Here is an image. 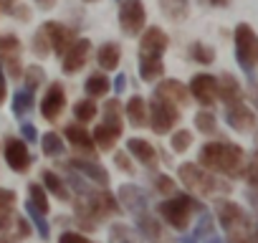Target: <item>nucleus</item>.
Returning a JSON list of instances; mask_svg holds the SVG:
<instances>
[{
	"instance_id": "obj_1",
	"label": "nucleus",
	"mask_w": 258,
	"mask_h": 243,
	"mask_svg": "<svg viewBox=\"0 0 258 243\" xmlns=\"http://www.w3.org/2000/svg\"><path fill=\"white\" fill-rule=\"evenodd\" d=\"M198 160H200V165L208 167L210 172L235 180V177H243L248 155H245V150H243L240 145H235V142L213 140V142H205V145L200 147Z\"/></svg>"
},
{
	"instance_id": "obj_2",
	"label": "nucleus",
	"mask_w": 258,
	"mask_h": 243,
	"mask_svg": "<svg viewBox=\"0 0 258 243\" xmlns=\"http://www.w3.org/2000/svg\"><path fill=\"white\" fill-rule=\"evenodd\" d=\"M74 203V215L79 228L84 230H96L106 218H114L121 213V205L116 200V195H111L106 188L104 190H89L84 195L71 198Z\"/></svg>"
},
{
	"instance_id": "obj_3",
	"label": "nucleus",
	"mask_w": 258,
	"mask_h": 243,
	"mask_svg": "<svg viewBox=\"0 0 258 243\" xmlns=\"http://www.w3.org/2000/svg\"><path fill=\"white\" fill-rule=\"evenodd\" d=\"M177 177H180V183L195 198H220V195H228L233 190L228 180H220V175L210 172L200 162H185V165H180L177 167Z\"/></svg>"
},
{
	"instance_id": "obj_4",
	"label": "nucleus",
	"mask_w": 258,
	"mask_h": 243,
	"mask_svg": "<svg viewBox=\"0 0 258 243\" xmlns=\"http://www.w3.org/2000/svg\"><path fill=\"white\" fill-rule=\"evenodd\" d=\"M203 210H205L203 200L195 198L192 193H172V195H167L165 200H160V205H157V215H160L170 228H175V230H180V233L187 230L190 223H192V218L200 215Z\"/></svg>"
},
{
	"instance_id": "obj_5",
	"label": "nucleus",
	"mask_w": 258,
	"mask_h": 243,
	"mask_svg": "<svg viewBox=\"0 0 258 243\" xmlns=\"http://www.w3.org/2000/svg\"><path fill=\"white\" fill-rule=\"evenodd\" d=\"M233 46L238 66L245 71L248 79H253V71L258 66V33L248 23H238L233 31Z\"/></svg>"
},
{
	"instance_id": "obj_6",
	"label": "nucleus",
	"mask_w": 258,
	"mask_h": 243,
	"mask_svg": "<svg viewBox=\"0 0 258 243\" xmlns=\"http://www.w3.org/2000/svg\"><path fill=\"white\" fill-rule=\"evenodd\" d=\"M180 122V106L162 99V96H155L147 106V125L155 135H170Z\"/></svg>"
},
{
	"instance_id": "obj_7",
	"label": "nucleus",
	"mask_w": 258,
	"mask_h": 243,
	"mask_svg": "<svg viewBox=\"0 0 258 243\" xmlns=\"http://www.w3.org/2000/svg\"><path fill=\"white\" fill-rule=\"evenodd\" d=\"M119 28L126 36H140L147 28V8L145 0H121L119 3Z\"/></svg>"
},
{
	"instance_id": "obj_8",
	"label": "nucleus",
	"mask_w": 258,
	"mask_h": 243,
	"mask_svg": "<svg viewBox=\"0 0 258 243\" xmlns=\"http://www.w3.org/2000/svg\"><path fill=\"white\" fill-rule=\"evenodd\" d=\"M225 122H228L230 130H235L240 135H248V132H253L258 127V116L245 104V99L233 101V104H225Z\"/></svg>"
},
{
	"instance_id": "obj_9",
	"label": "nucleus",
	"mask_w": 258,
	"mask_h": 243,
	"mask_svg": "<svg viewBox=\"0 0 258 243\" xmlns=\"http://www.w3.org/2000/svg\"><path fill=\"white\" fill-rule=\"evenodd\" d=\"M3 155H6V162H8V167H11L13 172H21V175H23V172H28L31 165H33V155H31L28 142H26L23 137H8Z\"/></svg>"
},
{
	"instance_id": "obj_10",
	"label": "nucleus",
	"mask_w": 258,
	"mask_h": 243,
	"mask_svg": "<svg viewBox=\"0 0 258 243\" xmlns=\"http://www.w3.org/2000/svg\"><path fill=\"white\" fill-rule=\"evenodd\" d=\"M41 31H43L46 38H48L51 53H56V56H63V53L69 51V46L79 38V33H76L74 28H69V26H63V23H58V21H46V23L41 26Z\"/></svg>"
},
{
	"instance_id": "obj_11",
	"label": "nucleus",
	"mask_w": 258,
	"mask_h": 243,
	"mask_svg": "<svg viewBox=\"0 0 258 243\" xmlns=\"http://www.w3.org/2000/svg\"><path fill=\"white\" fill-rule=\"evenodd\" d=\"M170 48V38L160 26H150L140 33V56L142 58H162Z\"/></svg>"
},
{
	"instance_id": "obj_12",
	"label": "nucleus",
	"mask_w": 258,
	"mask_h": 243,
	"mask_svg": "<svg viewBox=\"0 0 258 243\" xmlns=\"http://www.w3.org/2000/svg\"><path fill=\"white\" fill-rule=\"evenodd\" d=\"M190 96L195 101H200L205 109H213L218 101V76L213 74H195L190 79Z\"/></svg>"
},
{
	"instance_id": "obj_13",
	"label": "nucleus",
	"mask_w": 258,
	"mask_h": 243,
	"mask_svg": "<svg viewBox=\"0 0 258 243\" xmlns=\"http://www.w3.org/2000/svg\"><path fill=\"white\" fill-rule=\"evenodd\" d=\"M89 56H91V41L89 38H76L71 46H69V51L61 56V71L63 74H79L84 66H86V61H89Z\"/></svg>"
},
{
	"instance_id": "obj_14",
	"label": "nucleus",
	"mask_w": 258,
	"mask_h": 243,
	"mask_svg": "<svg viewBox=\"0 0 258 243\" xmlns=\"http://www.w3.org/2000/svg\"><path fill=\"white\" fill-rule=\"evenodd\" d=\"M63 111H66V89H63V84L53 81V84H48V89L41 99V116L46 122H56Z\"/></svg>"
},
{
	"instance_id": "obj_15",
	"label": "nucleus",
	"mask_w": 258,
	"mask_h": 243,
	"mask_svg": "<svg viewBox=\"0 0 258 243\" xmlns=\"http://www.w3.org/2000/svg\"><path fill=\"white\" fill-rule=\"evenodd\" d=\"M116 200H119L121 208H126L135 218L150 210V198H147V193H145L140 185H129V183L121 185L119 193H116Z\"/></svg>"
},
{
	"instance_id": "obj_16",
	"label": "nucleus",
	"mask_w": 258,
	"mask_h": 243,
	"mask_svg": "<svg viewBox=\"0 0 258 243\" xmlns=\"http://www.w3.org/2000/svg\"><path fill=\"white\" fill-rule=\"evenodd\" d=\"M69 167L71 170H76L79 175H84L89 183H94V185H99V188H106L109 185V170L101 165V162H96V160H89V157H74V160H69Z\"/></svg>"
},
{
	"instance_id": "obj_17",
	"label": "nucleus",
	"mask_w": 258,
	"mask_h": 243,
	"mask_svg": "<svg viewBox=\"0 0 258 243\" xmlns=\"http://www.w3.org/2000/svg\"><path fill=\"white\" fill-rule=\"evenodd\" d=\"M126 152L132 155V160H137L140 165H145L150 172H155L157 165H160V155H157V150L147 140H140V137L126 140Z\"/></svg>"
},
{
	"instance_id": "obj_18",
	"label": "nucleus",
	"mask_w": 258,
	"mask_h": 243,
	"mask_svg": "<svg viewBox=\"0 0 258 243\" xmlns=\"http://www.w3.org/2000/svg\"><path fill=\"white\" fill-rule=\"evenodd\" d=\"M155 96H162V99H167V101H172V104H177V106H187V104L192 101L190 89H187L185 84H180L177 79H162V81L155 86Z\"/></svg>"
},
{
	"instance_id": "obj_19",
	"label": "nucleus",
	"mask_w": 258,
	"mask_h": 243,
	"mask_svg": "<svg viewBox=\"0 0 258 243\" xmlns=\"http://www.w3.org/2000/svg\"><path fill=\"white\" fill-rule=\"evenodd\" d=\"M63 140L79 152V155H94L96 152V145H94V137H91V132H86L84 130V125H69L66 130H63Z\"/></svg>"
},
{
	"instance_id": "obj_20",
	"label": "nucleus",
	"mask_w": 258,
	"mask_h": 243,
	"mask_svg": "<svg viewBox=\"0 0 258 243\" xmlns=\"http://www.w3.org/2000/svg\"><path fill=\"white\" fill-rule=\"evenodd\" d=\"M121 132H124V127H119V125H109V122H101V125L91 132L96 150H99V152H109V150H114V145L119 142Z\"/></svg>"
},
{
	"instance_id": "obj_21",
	"label": "nucleus",
	"mask_w": 258,
	"mask_h": 243,
	"mask_svg": "<svg viewBox=\"0 0 258 243\" xmlns=\"http://www.w3.org/2000/svg\"><path fill=\"white\" fill-rule=\"evenodd\" d=\"M243 99V89L238 84V79L233 74H220L218 76V101L223 104H233V101H240Z\"/></svg>"
},
{
	"instance_id": "obj_22",
	"label": "nucleus",
	"mask_w": 258,
	"mask_h": 243,
	"mask_svg": "<svg viewBox=\"0 0 258 243\" xmlns=\"http://www.w3.org/2000/svg\"><path fill=\"white\" fill-rule=\"evenodd\" d=\"M41 180H43V188H46L48 195L58 198L61 203H71V190H69L66 180H63L58 172H53V170H43V172H41Z\"/></svg>"
},
{
	"instance_id": "obj_23",
	"label": "nucleus",
	"mask_w": 258,
	"mask_h": 243,
	"mask_svg": "<svg viewBox=\"0 0 258 243\" xmlns=\"http://www.w3.org/2000/svg\"><path fill=\"white\" fill-rule=\"evenodd\" d=\"M124 114H126L129 125H132L135 130L147 127V101H145V96H140V94L129 96V101L124 106Z\"/></svg>"
},
{
	"instance_id": "obj_24",
	"label": "nucleus",
	"mask_w": 258,
	"mask_h": 243,
	"mask_svg": "<svg viewBox=\"0 0 258 243\" xmlns=\"http://www.w3.org/2000/svg\"><path fill=\"white\" fill-rule=\"evenodd\" d=\"M119 61H121V48L119 43H101L96 48V64L101 71H116L119 69Z\"/></svg>"
},
{
	"instance_id": "obj_25",
	"label": "nucleus",
	"mask_w": 258,
	"mask_h": 243,
	"mask_svg": "<svg viewBox=\"0 0 258 243\" xmlns=\"http://www.w3.org/2000/svg\"><path fill=\"white\" fill-rule=\"evenodd\" d=\"M84 91H86V96H91V99H104V96L111 91V81H109L106 71H94V74H89V79H86V84H84Z\"/></svg>"
},
{
	"instance_id": "obj_26",
	"label": "nucleus",
	"mask_w": 258,
	"mask_h": 243,
	"mask_svg": "<svg viewBox=\"0 0 258 243\" xmlns=\"http://www.w3.org/2000/svg\"><path fill=\"white\" fill-rule=\"evenodd\" d=\"M160 11L165 18H170L172 23H182L190 16V0H157Z\"/></svg>"
},
{
	"instance_id": "obj_27",
	"label": "nucleus",
	"mask_w": 258,
	"mask_h": 243,
	"mask_svg": "<svg viewBox=\"0 0 258 243\" xmlns=\"http://www.w3.org/2000/svg\"><path fill=\"white\" fill-rule=\"evenodd\" d=\"M140 76H142V81H147V84H155V81H160L162 76H165V64H162V58H142L140 56Z\"/></svg>"
},
{
	"instance_id": "obj_28",
	"label": "nucleus",
	"mask_w": 258,
	"mask_h": 243,
	"mask_svg": "<svg viewBox=\"0 0 258 243\" xmlns=\"http://www.w3.org/2000/svg\"><path fill=\"white\" fill-rule=\"evenodd\" d=\"M33 106H36V91L21 89V91L13 94V114H16L18 119L28 116V114L33 111Z\"/></svg>"
},
{
	"instance_id": "obj_29",
	"label": "nucleus",
	"mask_w": 258,
	"mask_h": 243,
	"mask_svg": "<svg viewBox=\"0 0 258 243\" xmlns=\"http://www.w3.org/2000/svg\"><path fill=\"white\" fill-rule=\"evenodd\" d=\"M109 243H142L140 240V233L126 225V223H114L109 228Z\"/></svg>"
},
{
	"instance_id": "obj_30",
	"label": "nucleus",
	"mask_w": 258,
	"mask_h": 243,
	"mask_svg": "<svg viewBox=\"0 0 258 243\" xmlns=\"http://www.w3.org/2000/svg\"><path fill=\"white\" fill-rule=\"evenodd\" d=\"M21 38L13 36V33H6V36H0V64H6L11 58H21Z\"/></svg>"
},
{
	"instance_id": "obj_31",
	"label": "nucleus",
	"mask_w": 258,
	"mask_h": 243,
	"mask_svg": "<svg viewBox=\"0 0 258 243\" xmlns=\"http://www.w3.org/2000/svg\"><path fill=\"white\" fill-rule=\"evenodd\" d=\"M187 58L195 61V64L210 66V64L215 61V48L208 46V43H203V41H195V43H190V48H187Z\"/></svg>"
},
{
	"instance_id": "obj_32",
	"label": "nucleus",
	"mask_w": 258,
	"mask_h": 243,
	"mask_svg": "<svg viewBox=\"0 0 258 243\" xmlns=\"http://www.w3.org/2000/svg\"><path fill=\"white\" fill-rule=\"evenodd\" d=\"M28 205H33L38 213L48 215L51 203H48V193H46L43 185H38V183H31V185H28Z\"/></svg>"
},
{
	"instance_id": "obj_33",
	"label": "nucleus",
	"mask_w": 258,
	"mask_h": 243,
	"mask_svg": "<svg viewBox=\"0 0 258 243\" xmlns=\"http://www.w3.org/2000/svg\"><path fill=\"white\" fill-rule=\"evenodd\" d=\"M41 150L46 157H61L66 152V142L63 137H58V132H46L41 137Z\"/></svg>"
},
{
	"instance_id": "obj_34",
	"label": "nucleus",
	"mask_w": 258,
	"mask_h": 243,
	"mask_svg": "<svg viewBox=\"0 0 258 243\" xmlns=\"http://www.w3.org/2000/svg\"><path fill=\"white\" fill-rule=\"evenodd\" d=\"M195 130L205 137H213L218 132V119H215L213 109H203V111L195 114Z\"/></svg>"
},
{
	"instance_id": "obj_35",
	"label": "nucleus",
	"mask_w": 258,
	"mask_h": 243,
	"mask_svg": "<svg viewBox=\"0 0 258 243\" xmlns=\"http://www.w3.org/2000/svg\"><path fill=\"white\" fill-rule=\"evenodd\" d=\"M96 111H99V106H96V101L91 96L74 104V119L79 122V125H89L91 119H96Z\"/></svg>"
},
{
	"instance_id": "obj_36",
	"label": "nucleus",
	"mask_w": 258,
	"mask_h": 243,
	"mask_svg": "<svg viewBox=\"0 0 258 243\" xmlns=\"http://www.w3.org/2000/svg\"><path fill=\"white\" fill-rule=\"evenodd\" d=\"M21 79L26 81V89L36 91V89H38V86L46 81V69H43V66H38V64H33V66H26Z\"/></svg>"
},
{
	"instance_id": "obj_37",
	"label": "nucleus",
	"mask_w": 258,
	"mask_h": 243,
	"mask_svg": "<svg viewBox=\"0 0 258 243\" xmlns=\"http://www.w3.org/2000/svg\"><path fill=\"white\" fill-rule=\"evenodd\" d=\"M152 188H155L157 195H162V198L177 193V183H175L170 175H165V172H152Z\"/></svg>"
},
{
	"instance_id": "obj_38",
	"label": "nucleus",
	"mask_w": 258,
	"mask_h": 243,
	"mask_svg": "<svg viewBox=\"0 0 258 243\" xmlns=\"http://www.w3.org/2000/svg\"><path fill=\"white\" fill-rule=\"evenodd\" d=\"M192 145V132L190 130H175L172 132V140H170V147L175 155H185Z\"/></svg>"
},
{
	"instance_id": "obj_39",
	"label": "nucleus",
	"mask_w": 258,
	"mask_h": 243,
	"mask_svg": "<svg viewBox=\"0 0 258 243\" xmlns=\"http://www.w3.org/2000/svg\"><path fill=\"white\" fill-rule=\"evenodd\" d=\"M121 114H124V109H121L119 99H106V104H104V122H109V125H119V127H124Z\"/></svg>"
},
{
	"instance_id": "obj_40",
	"label": "nucleus",
	"mask_w": 258,
	"mask_h": 243,
	"mask_svg": "<svg viewBox=\"0 0 258 243\" xmlns=\"http://www.w3.org/2000/svg\"><path fill=\"white\" fill-rule=\"evenodd\" d=\"M26 210H28V215L33 218V225H36L38 235H41L43 240H48V238H51V225H48L46 215H43V213H38V210H36L33 205H26Z\"/></svg>"
},
{
	"instance_id": "obj_41",
	"label": "nucleus",
	"mask_w": 258,
	"mask_h": 243,
	"mask_svg": "<svg viewBox=\"0 0 258 243\" xmlns=\"http://www.w3.org/2000/svg\"><path fill=\"white\" fill-rule=\"evenodd\" d=\"M31 51L38 56V58H46L48 53H51V46H48V38H46V33L38 28L36 33H33V38H31Z\"/></svg>"
},
{
	"instance_id": "obj_42",
	"label": "nucleus",
	"mask_w": 258,
	"mask_h": 243,
	"mask_svg": "<svg viewBox=\"0 0 258 243\" xmlns=\"http://www.w3.org/2000/svg\"><path fill=\"white\" fill-rule=\"evenodd\" d=\"M243 180L250 185V190H258V157H253V160H248V162H245Z\"/></svg>"
},
{
	"instance_id": "obj_43",
	"label": "nucleus",
	"mask_w": 258,
	"mask_h": 243,
	"mask_svg": "<svg viewBox=\"0 0 258 243\" xmlns=\"http://www.w3.org/2000/svg\"><path fill=\"white\" fill-rule=\"evenodd\" d=\"M114 165L124 175H135V162H132V155H129V152H116L114 155Z\"/></svg>"
},
{
	"instance_id": "obj_44",
	"label": "nucleus",
	"mask_w": 258,
	"mask_h": 243,
	"mask_svg": "<svg viewBox=\"0 0 258 243\" xmlns=\"http://www.w3.org/2000/svg\"><path fill=\"white\" fill-rule=\"evenodd\" d=\"M16 200L18 195L8 188H0V213H6V210H13L16 208Z\"/></svg>"
},
{
	"instance_id": "obj_45",
	"label": "nucleus",
	"mask_w": 258,
	"mask_h": 243,
	"mask_svg": "<svg viewBox=\"0 0 258 243\" xmlns=\"http://www.w3.org/2000/svg\"><path fill=\"white\" fill-rule=\"evenodd\" d=\"M58 243H94V240L86 238V235L79 233V230H63V233L58 235Z\"/></svg>"
},
{
	"instance_id": "obj_46",
	"label": "nucleus",
	"mask_w": 258,
	"mask_h": 243,
	"mask_svg": "<svg viewBox=\"0 0 258 243\" xmlns=\"http://www.w3.org/2000/svg\"><path fill=\"white\" fill-rule=\"evenodd\" d=\"M8 16H13V18H18V21L28 23V21H31V8H26L23 3H16V6L8 11Z\"/></svg>"
},
{
	"instance_id": "obj_47",
	"label": "nucleus",
	"mask_w": 258,
	"mask_h": 243,
	"mask_svg": "<svg viewBox=\"0 0 258 243\" xmlns=\"http://www.w3.org/2000/svg\"><path fill=\"white\" fill-rule=\"evenodd\" d=\"M26 238L16 230V228H11V230H3L0 233V243H23Z\"/></svg>"
},
{
	"instance_id": "obj_48",
	"label": "nucleus",
	"mask_w": 258,
	"mask_h": 243,
	"mask_svg": "<svg viewBox=\"0 0 258 243\" xmlns=\"http://www.w3.org/2000/svg\"><path fill=\"white\" fill-rule=\"evenodd\" d=\"M13 220H16V210L0 213V233H3V230H11V228H13Z\"/></svg>"
},
{
	"instance_id": "obj_49",
	"label": "nucleus",
	"mask_w": 258,
	"mask_h": 243,
	"mask_svg": "<svg viewBox=\"0 0 258 243\" xmlns=\"http://www.w3.org/2000/svg\"><path fill=\"white\" fill-rule=\"evenodd\" d=\"M21 135H23L26 142H38V130L33 125H28V122H26V125H21Z\"/></svg>"
},
{
	"instance_id": "obj_50",
	"label": "nucleus",
	"mask_w": 258,
	"mask_h": 243,
	"mask_svg": "<svg viewBox=\"0 0 258 243\" xmlns=\"http://www.w3.org/2000/svg\"><path fill=\"white\" fill-rule=\"evenodd\" d=\"M124 89H126V76H124V74H119V76L114 79V91H116V94H121Z\"/></svg>"
},
{
	"instance_id": "obj_51",
	"label": "nucleus",
	"mask_w": 258,
	"mask_h": 243,
	"mask_svg": "<svg viewBox=\"0 0 258 243\" xmlns=\"http://www.w3.org/2000/svg\"><path fill=\"white\" fill-rule=\"evenodd\" d=\"M205 6H210V8H228L230 6V0H203Z\"/></svg>"
},
{
	"instance_id": "obj_52",
	"label": "nucleus",
	"mask_w": 258,
	"mask_h": 243,
	"mask_svg": "<svg viewBox=\"0 0 258 243\" xmlns=\"http://www.w3.org/2000/svg\"><path fill=\"white\" fill-rule=\"evenodd\" d=\"M6 99H8V84H6V79H0V106L6 104Z\"/></svg>"
},
{
	"instance_id": "obj_53",
	"label": "nucleus",
	"mask_w": 258,
	"mask_h": 243,
	"mask_svg": "<svg viewBox=\"0 0 258 243\" xmlns=\"http://www.w3.org/2000/svg\"><path fill=\"white\" fill-rule=\"evenodd\" d=\"M33 3H36L41 11H51V8L56 6V0H33Z\"/></svg>"
},
{
	"instance_id": "obj_54",
	"label": "nucleus",
	"mask_w": 258,
	"mask_h": 243,
	"mask_svg": "<svg viewBox=\"0 0 258 243\" xmlns=\"http://www.w3.org/2000/svg\"><path fill=\"white\" fill-rule=\"evenodd\" d=\"M250 99H253V104L258 106V81H250Z\"/></svg>"
},
{
	"instance_id": "obj_55",
	"label": "nucleus",
	"mask_w": 258,
	"mask_h": 243,
	"mask_svg": "<svg viewBox=\"0 0 258 243\" xmlns=\"http://www.w3.org/2000/svg\"><path fill=\"white\" fill-rule=\"evenodd\" d=\"M16 3H21V0H0V8H3V11L8 13V11H11Z\"/></svg>"
},
{
	"instance_id": "obj_56",
	"label": "nucleus",
	"mask_w": 258,
	"mask_h": 243,
	"mask_svg": "<svg viewBox=\"0 0 258 243\" xmlns=\"http://www.w3.org/2000/svg\"><path fill=\"white\" fill-rule=\"evenodd\" d=\"M248 200H250V203L258 208V190H250V193H248Z\"/></svg>"
},
{
	"instance_id": "obj_57",
	"label": "nucleus",
	"mask_w": 258,
	"mask_h": 243,
	"mask_svg": "<svg viewBox=\"0 0 258 243\" xmlns=\"http://www.w3.org/2000/svg\"><path fill=\"white\" fill-rule=\"evenodd\" d=\"M205 243H223V240H220V238H218V235H210V238H208V240H205Z\"/></svg>"
},
{
	"instance_id": "obj_58",
	"label": "nucleus",
	"mask_w": 258,
	"mask_h": 243,
	"mask_svg": "<svg viewBox=\"0 0 258 243\" xmlns=\"http://www.w3.org/2000/svg\"><path fill=\"white\" fill-rule=\"evenodd\" d=\"M0 79H6V76H3V64H0Z\"/></svg>"
},
{
	"instance_id": "obj_59",
	"label": "nucleus",
	"mask_w": 258,
	"mask_h": 243,
	"mask_svg": "<svg viewBox=\"0 0 258 243\" xmlns=\"http://www.w3.org/2000/svg\"><path fill=\"white\" fill-rule=\"evenodd\" d=\"M84 3H96V0H84Z\"/></svg>"
},
{
	"instance_id": "obj_60",
	"label": "nucleus",
	"mask_w": 258,
	"mask_h": 243,
	"mask_svg": "<svg viewBox=\"0 0 258 243\" xmlns=\"http://www.w3.org/2000/svg\"><path fill=\"white\" fill-rule=\"evenodd\" d=\"M255 157H258V155H255Z\"/></svg>"
}]
</instances>
